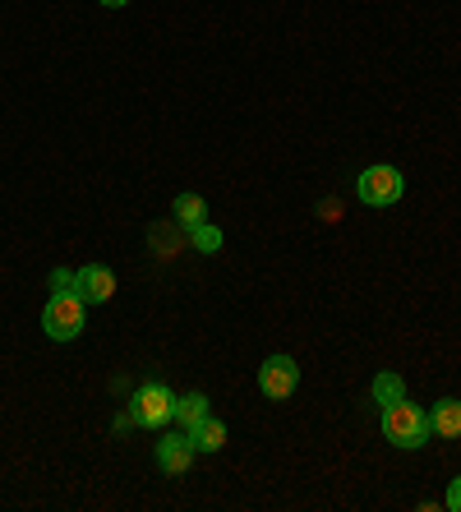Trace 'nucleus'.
Segmentation results:
<instances>
[{
	"label": "nucleus",
	"mask_w": 461,
	"mask_h": 512,
	"mask_svg": "<svg viewBox=\"0 0 461 512\" xmlns=\"http://www.w3.org/2000/svg\"><path fill=\"white\" fill-rule=\"evenodd\" d=\"M379 420H383V439H388L392 448H406V453L425 448L429 434H434V429H429V411H425V406H415L411 397L383 406Z\"/></svg>",
	"instance_id": "nucleus-1"
},
{
	"label": "nucleus",
	"mask_w": 461,
	"mask_h": 512,
	"mask_svg": "<svg viewBox=\"0 0 461 512\" xmlns=\"http://www.w3.org/2000/svg\"><path fill=\"white\" fill-rule=\"evenodd\" d=\"M300 388V365L291 356H268L259 365V393L272 402H286V397Z\"/></svg>",
	"instance_id": "nucleus-5"
},
{
	"label": "nucleus",
	"mask_w": 461,
	"mask_h": 512,
	"mask_svg": "<svg viewBox=\"0 0 461 512\" xmlns=\"http://www.w3.org/2000/svg\"><path fill=\"white\" fill-rule=\"evenodd\" d=\"M130 416H134V425H139V429H162V425H171V420H176V393H171L162 379L143 383L139 393L130 397Z\"/></svg>",
	"instance_id": "nucleus-3"
},
{
	"label": "nucleus",
	"mask_w": 461,
	"mask_h": 512,
	"mask_svg": "<svg viewBox=\"0 0 461 512\" xmlns=\"http://www.w3.org/2000/svg\"><path fill=\"white\" fill-rule=\"evenodd\" d=\"M194 462V443L190 434H157V466L166 476H185Z\"/></svg>",
	"instance_id": "nucleus-7"
},
{
	"label": "nucleus",
	"mask_w": 461,
	"mask_h": 512,
	"mask_svg": "<svg viewBox=\"0 0 461 512\" xmlns=\"http://www.w3.org/2000/svg\"><path fill=\"white\" fill-rule=\"evenodd\" d=\"M97 5H107V10H125L130 0H97Z\"/></svg>",
	"instance_id": "nucleus-16"
},
{
	"label": "nucleus",
	"mask_w": 461,
	"mask_h": 512,
	"mask_svg": "<svg viewBox=\"0 0 461 512\" xmlns=\"http://www.w3.org/2000/svg\"><path fill=\"white\" fill-rule=\"evenodd\" d=\"M116 296V273L107 263H83L79 268V300L83 305H107Z\"/></svg>",
	"instance_id": "nucleus-6"
},
{
	"label": "nucleus",
	"mask_w": 461,
	"mask_h": 512,
	"mask_svg": "<svg viewBox=\"0 0 461 512\" xmlns=\"http://www.w3.org/2000/svg\"><path fill=\"white\" fill-rule=\"evenodd\" d=\"M185 236H190V245L199 254H217V250H222V231H217L213 222H199V227H190Z\"/></svg>",
	"instance_id": "nucleus-13"
},
{
	"label": "nucleus",
	"mask_w": 461,
	"mask_h": 512,
	"mask_svg": "<svg viewBox=\"0 0 461 512\" xmlns=\"http://www.w3.org/2000/svg\"><path fill=\"white\" fill-rule=\"evenodd\" d=\"M443 508L461 512V476H452V485H448V499H443Z\"/></svg>",
	"instance_id": "nucleus-15"
},
{
	"label": "nucleus",
	"mask_w": 461,
	"mask_h": 512,
	"mask_svg": "<svg viewBox=\"0 0 461 512\" xmlns=\"http://www.w3.org/2000/svg\"><path fill=\"white\" fill-rule=\"evenodd\" d=\"M190 434V443H194V453H222L226 448V425L217 416H208V420H199L194 429H185Z\"/></svg>",
	"instance_id": "nucleus-9"
},
{
	"label": "nucleus",
	"mask_w": 461,
	"mask_h": 512,
	"mask_svg": "<svg viewBox=\"0 0 461 512\" xmlns=\"http://www.w3.org/2000/svg\"><path fill=\"white\" fill-rule=\"evenodd\" d=\"M171 213H176L180 231H190V227H199V222H208V203H203L199 194H176Z\"/></svg>",
	"instance_id": "nucleus-11"
},
{
	"label": "nucleus",
	"mask_w": 461,
	"mask_h": 512,
	"mask_svg": "<svg viewBox=\"0 0 461 512\" xmlns=\"http://www.w3.org/2000/svg\"><path fill=\"white\" fill-rule=\"evenodd\" d=\"M208 397L203 393H190V397H176V425H185V429H194L199 425V420H208L213 416V411H208Z\"/></svg>",
	"instance_id": "nucleus-12"
},
{
	"label": "nucleus",
	"mask_w": 461,
	"mask_h": 512,
	"mask_svg": "<svg viewBox=\"0 0 461 512\" xmlns=\"http://www.w3.org/2000/svg\"><path fill=\"white\" fill-rule=\"evenodd\" d=\"M429 429L438 439H461V402L457 397H443V402L429 406Z\"/></svg>",
	"instance_id": "nucleus-8"
},
{
	"label": "nucleus",
	"mask_w": 461,
	"mask_h": 512,
	"mask_svg": "<svg viewBox=\"0 0 461 512\" xmlns=\"http://www.w3.org/2000/svg\"><path fill=\"white\" fill-rule=\"evenodd\" d=\"M51 291L56 296H79V268H51Z\"/></svg>",
	"instance_id": "nucleus-14"
},
{
	"label": "nucleus",
	"mask_w": 461,
	"mask_h": 512,
	"mask_svg": "<svg viewBox=\"0 0 461 512\" xmlns=\"http://www.w3.org/2000/svg\"><path fill=\"white\" fill-rule=\"evenodd\" d=\"M83 323H88V305H83L79 296H56V291H51L47 310H42V333H47L51 342H74V337L83 333Z\"/></svg>",
	"instance_id": "nucleus-4"
},
{
	"label": "nucleus",
	"mask_w": 461,
	"mask_h": 512,
	"mask_svg": "<svg viewBox=\"0 0 461 512\" xmlns=\"http://www.w3.org/2000/svg\"><path fill=\"white\" fill-rule=\"evenodd\" d=\"M369 397H374V406H392V402H402L406 397V379L397 370H379L374 374V383H369Z\"/></svg>",
	"instance_id": "nucleus-10"
},
{
	"label": "nucleus",
	"mask_w": 461,
	"mask_h": 512,
	"mask_svg": "<svg viewBox=\"0 0 461 512\" xmlns=\"http://www.w3.org/2000/svg\"><path fill=\"white\" fill-rule=\"evenodd\" d=\"M402 194H406V176L397 167H388V162L365 167L355 176V199L365 203V208H392Z\"/></svg>",
	"instance_id": "nucleus-2"
}]
</instances>
